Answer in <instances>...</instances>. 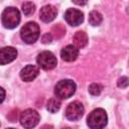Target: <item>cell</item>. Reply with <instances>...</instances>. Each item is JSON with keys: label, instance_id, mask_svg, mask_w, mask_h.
I'll use <instances>...</instances> for the list:
<instances>
[{"label": "cell", "instance_id": "obj_1", "mask_svg": "<svg viewBox=\"0 0 129 129\" xmlns=\"http://www.w3.org/2000/svg\"><path fill=\"white\" fill-rule=\"evenodd\" d=\"M107 113L102 108L93 110L87 118V124L91 129H103L107 125Z\"/></svg>", "mask_w": 129, "mask_h": 129}, {"label": "cell", "instance_id": "obj_2", "mask_svg": "<svg viewBox=\"0 0 129 129\" xmlns=\"http://www.w3.org/2000/svg\"><path fill=\"white\" fill-rule=\"evenodd\" d=\"M22 40L28 44L34 43L39 37V26L35 22H27L23 25L20 31Z\"/></svg>", "mask_w": 129, "mask_h": 129}, {"label": "cell", "instance_id": "obj_3", "mask_svg": "<svg viewBox=\"0 0 129 129\" xmlns=\"http://www.w3.org/2000/svg\"><path fill=\"white\" fill-rule=\"evenodd\" d=\"M76 92V84L72 80H61L54 87V94L59 99H68Z\"/></svg>", "mask_w": 129, "mask_h": 129}, {"label": "cell", "instance_id": "obj_4", "mask_svg": "<svg viewBox=\"0 0 129 129\" xmlns=\"http://www.w3.org/2000/svg\"><path fill=\"white\" fill-rule=\"evenodd\" d=\"M2 23L6 28H15L20 22V13L14 7H7L2 12Z\"/></svg>", "mask_w": 129, "mask_h": 129}, {"label": "cell", "instance_id": "obj_5", "mask_svg": "<svg viewBox=\"0 0 129 129\" xmlns=\"http://www.w3.org/2000/svg\"><path fill=\"white\" fill-rule=\"evenodd\" d=\"M19 120L25 129H32L39 122V114L33 109H26L20 114Z\"/></svg>", "mask_w": 129, "mask_h": 129}, {"label": "cell", "instance_id": "obj_6", "mask_svg": "<svg viewBox=\"0 0 129 129\" xmlns=\"http://www.w3.org/2000/svg\"><path fill=\"white\" fill-rule=\"evenodd\" d=\"M36 61H37V64L45 71L52 70L53 68H55V66L57 63L56 57L54 56V54L50 51H47V50L40 52L37 55Z\"/></svg>", "mask_w": 129, "mask_h": 129}, {"label": "cell", "instance_id": "obj_7", "mask_svg": "<svg viewBox=\"0 0 129 129\" xmlns=\"http://www.w3.org/2000/svg\"><path fill=\"white\" fill-rule=\"evenodd\" d=\"M84 106L79 101L72 102L66 109V117L71 121H77L84 115Z\"/></svg>", "mask_w": 129, "mask_h": 129}, {"label": "cell", "instance_id": "obj_8", "mask_svg": "<svg viewBox=\"0 0 129 129\" xmlns=\"http://www.w3.org/2000/svg\"><path fill=\"white\" fill-rule=\"evenodd\" d=\"M64 19L66 21L72 25V26H78L80 25L84 20V14L81 10L70 8L64 13Z\"/></svg>", "mask_w": 129, "mask_h": 129}, {"label": "cell", "instance_id": "obj_9", "mask_svg": "<svg viewBox=\"0 0 129 129\" xmlns=\"http://www.w3.org/2000/svg\"><path fill=\"white\" fill-rule=\"evenodd\" d=\"M17 56V50L12 46H5L0 51V62L1 64H7L14 60Z\"/></svg>", "mask_w": 129, "mask_h": 129}, {"label": "cell", "instance_id": "obj_10", "mask_svg": "<svg viewBox=\"0 0 129 129\" xmlns=\"http://www.w3.org/2000/svg\"><path fill=\"white\" fill-rule=\"evenodd\" d=\"M38 74H39V70L37 67L32 66V64H28L21 70L20 78L24 82H31L38 76Z\"/></svg>", "mask_w": 129, "mask_h": 129}, {"label": "cell", "instance_id": "obj_11", "mask_svg": "<svg viewBox=\"0 0 129 129\" xmlns=\"http://www.w3.org/2000/svg\"><path fill=\"white\" fill-rule=\"evenodd\" d=\"M79 55V48L73 44L64 46L60 51V56L66 61H74Z\"/></svg>", "mask_w": 129, "mask_h": 129}, {"label": "cell", "instance_id": "obj_12", "mask_svg": "<svg viewBox=\"0 0 129 129\" xmlns=\"http://www.w3.org/2000/svg\"><path fill=\"white\" fill-rule=\"evenodd\" d=\"M57 14V10L52 5H45L40 9L39 17L43 22H50L52 21Z\"/></svg>", "mask_w": 129, "mask_h": 129}, {"label": "cell", "instance_id": "obj_13", "mask_svg": "<svg viewBox=\"0 0 129 129\" xmlns=\"http://www.w3.org/2000/svg\"><path fill=\"white\" fill-rule=\"evenodd\" d=\"M74 44L78 48H83L88 43V36L85 31H77L74 35Z\"/></svg>", "mask_w": 129, "mask_h": 129}, {"label": "cell", "instance_id": "obj_14", "mask_svg": "<svg viewBox=\"0 0 129 129\" xmlns=\"http://www.w3.org/2000/svg\"><path fill=\"white\" fill-rule=\"evenodd\" d=\"M103 20V17H102V14L98 11H92L90 12L89 14V22L90 24H92L93 26H98L101 24Z\"/></svg>", "mask_w": 129, "mask_h": 129}, {"label": "cell", "instance_id": "obj_15", "mask_svg": "<svg viewBox=\"0 0 129 129\" xmlns=\"http://www.w3.org/2000/svg\"><path fill=\"white\" fill-rule=\"evenodd\" d=\"M60 108V101L57 98H51L48 100L47 105H46V109L50 112V113H55L59 110Z\"/></svg>", "mask_w": 129, "mask_h": 129}, {"label": "cell", "instance_id": "obj_16", "mask_svg": "<svg viewBox=\"0 0 129 129\" xmlns=\"http://www.w3.org/2000/svg\"><path fill=\"white\" fill-rule=\"evenodd\" d=\"M51 32H52V35H53L55 38L58 39V38H61V37L66 34V28H64V26H63L62 24L58 23V24H56V25H54V26L52 27Z\"/></svg>", "mask_w": 129, "mask_h": 129}, {"label": "cell", "instance_id": "obj_17", "mask_svg": "<svg viewBox=\"0 0 129 129\" xmlns=\"http://www.w3.org/2000/svg\"><path fill=\"white\" fill-rule=\"evenodd\" d=\"M35 10V5L32 2H25L22 4V11L25 15H31Z\"/></svg>", "mask_w": 129, "mask_h": 129}, {"label": "cell", "instance_id": "obj_18", "mask_svg": "<svg viewBox=\"0 0 129 129\" xmlns=\"http://www.w3.org/2000/svg\"><path fill=\"white\" fill-rule=\"evenodd\" d=\"M102 86L100 84H92L90 87H89V93L93 96H98L101 94L102 92Z\"/></svg>", "mask_w": 129, "mask_h": 129}, {"label": "cell", "instance_id": "obj_19", "mask_svg": "<svg viewBox=\"0 0 129 129\" xmlns=\"http://www.w3.org/2000/svg\"><path fill=\"white\" fill-rule=\"evenodd\" d=\"M18 115H19V111H18L17 109H14V110H12V111L9 113L8 119H9L11 122H14V121H16V119L18 118Z\"/></svg>", "mask_w": 129, "mask_h": 129}, {"label": "cell", "instance_id": "obj_20", "mask_svg": "<svg viewBox=\"0 0 129 129\" xmlns=\"http://www.w3.org/2000/svg\"><path fill=\"white\" fill-rule=\"evenodd\" d=\"M128 85H129V80H128V78L122 77V78L119 79V81H118V86H119L120 88H126Z\"/></svg>", "mask_w": 129, "mask_h": 129}, {"label": "cell", "instance_id": "obj_21", "mask_svg": "<svg viewBox=\"0 0 129 129\" xmlns=\"http://www.w3.org/2000/svg\"><path fill=\"white\" fill-rule=\"evenodd\" d=\"M51 39H52V35L50 33H45L41 38L43 43H49V42H51Z\"/></svg>", "mask_w": 129, "mask_h": 129}, {"label": "cell", "instance_id": "obj_22", "mask_svg": "<svg viewBox=\"0 0 129 129\" xmlns=\"http://www.w3.org/2000/svg\"><path fill=\"white\" fill-rule=\"evenodd\" d=\"M40 129H52V126L51 125H43Z\"/></svg>", "mask_w": 129, "mask_h": 129}, {"label": "cell", "instance_id": "obj_23", "mask_svg": "<svg viewBox=\"0 0 129 129\" xmlns=\"http://www.w3.org/2000/svg\"><path fill=\"white\" fill-rule=\"evenodd\" d=\"M62 129H71L70 127H66V128H62Z\"/></svg>", "mask_w": 129, "mask_h": 129}, {"label": "cell", "instance_id": "obj_24", "mask_svg": "<svg viewBox=\"0 0 129 129\" xmlns=\"http://www.w3.org/2000/svg\"><path fill=\"white\" fill-rule=\"evenodd\" d=\"M8 129H13V128H8Z\"/></svg>", "mask_w": 129, "mask_h": 129}]
</instances>
